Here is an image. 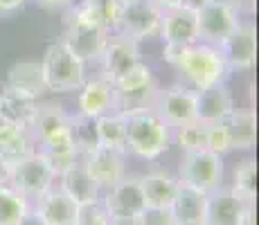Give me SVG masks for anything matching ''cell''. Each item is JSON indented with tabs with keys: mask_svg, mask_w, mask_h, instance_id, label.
<instances>
[{
	"mask_svg": "<svg viewBox=\"0 0 259 225\" xmlns=\"http://www.w3.org/2000/svg\"><path fill=\"white\" fill-rule=\"evenodd\" d=\"M124 5H133V3H140V0H122Z\"/></svg>",
	"mask_w": 259,
	"mask_h": 225,
	"instance_id": "45",
	"label": "cell"
},
{
	"mask_svg": "<svg viewBox=\"0 0 259 225\" xmlns=\"http://www.w3.org/2000/svg\"><path fill=\"white\" fill-rule=\"evenodd\" d=\"M207 3H210V0H183V7H189V9H194V12H198V9Z\"/></svg>",
	"mask_w": 259,
	"mask_h": 225,
	"instance_id": "43",
	"label": "cell"
},
{
	"mask_svg": "<svg viewBox=\"0 0 259 225\" xmlns=\"http://www.w3.org/2000/svg\"><path fill=\"white\" fill-rule=\"evenodd\" d=\"M29 209L32 203L23 194H18L9 185L0 187V225H18Z\"/></svg>",
	"mask_w": 259,
	"mask_h": 225,
	"instance_id": "28",
	"label": "cell"
},
{
	"mask_svg": "<svg viewBox=\"0 0 259 225\" xmlns=\"http://www.w3.org/2000/svg\"><path fill=\"white\" fill-rule=\"evenodd\" d=\"M133 225H176L171 209L165 207H144Z\"/></svg>",
	"mask_w": 259,
	"mask_h": 225,
	"instance_id": "35",
	"label": "cell"
},
{
	"mask_svg": "<svg viewBox=\"0 0 259 225\" xmlns=\"http://www.w3.org/2000/svg\"><path fill=\"white\" fill-rule=\"evenodd\" d=\"M255 183H257V162L252 158H248L235 169V180H232L230 189L243 201H255L257 198Z\"/></svg>",
	"mask_w": 259,
	"mask_h": 225,
	"instance_id": "30",
	"label": "cell"
},
{
	"mask_svg": "<svg viewBox=\"0 0 259 225\" xmlns=\"http://www.w3.org/2000/svg\"><path fill=\"white\" fill-rule=\"evenodd\" d=\"M99 61H102V70H104L102 77H106L108 81H115L122 74H126L131 68H136L142 59L136 41L122 36V34H111L102 50Z\"/></svg>",
	"mask_w": 259,
	"mask_h": 225,
	"instance_id": "13",
	"label": "cell"
},
{
	"mask_svg": "<svg viewBox=\"0 0 259 225\" xmlns=\"http://www.w3.org/2000/svg\"><path fill=\"white\" fill-rule=\"evenodd\" d=\"M70 135L72 142L77 147L79 156H88L93 149L99 147L97 140V126H95V119L86 117V115H70Z\"/></svg>",
	"mask_w": 259,
	"mask_h": 225,
	"instance_id": "29",
	"label": "cell"
},
{
	"mask_svg": "<svg viewBox=\"0 0 259 225\" xmlns=\"http://www.w3.org/2000/svg\"><path fill=\"white\" fill-rule=\"evenodd\" d=\"M178 183L194 187L203 194H212L223 187V156L201 149L183 156L178 169Z\"/></svg>",
	"mask_w": 259,
	"mask_h": 225,
	"instance_id": "6",
	"label": "cell"
},
{
	"mask_svg": "<svg viewBox=\"0 0 259 225\" xmlns=\"http://www.w3.org/2000/svg\"><path fill=\"white\" fill-rule=\"evenodd\" d=\"M176 225H205V221H189V223H176Z\"/></svg>",
	"mask_w": 259,
	"mask_h": 225,
	"instance_id": "44",
	"label": "cell"
},
{
	"mask_svg": "<svg viewBox=\"0 0 259 225\" xmlns=\"http://www.w3.org/2000/svg\"><path fill=\"white\" fill-rule=\"evenodd\" d=\"M153 3H156L158 7L162 9V12H167V9H176V7H183V0H153Z\"/></svg>",
	"mask_w": 259,
	"mask_h": 225,
	"instance_id": "41",
	"label": "cell"
},
{
	"mask_svg": "<svg viewBox=\"0 0 259 225\" xmlns=\"http://www.w3.org/2000/svg\"><path fill=\"white\" fill-rule=\"evenodd\" d=\"M5 86L18 90L23 95H29L34 99H41L48 93L46 81H43V72H41V63L38 61H18L9 68L7 72V81Z\"/></svg>",
	"mask_w": 259,
	"mask_h": 225,
	"instance_id": "23",
	"label": "cell"
},
{
	"mask_svg": "<svg viewBox=\"0 0 259 225\" xmlns=\"http://www.w3.org/2000/svg\"><path fill=\"white\" fill-rule=\"evenodd\" d=\"M223 59H226V66L237 72H246L255 66V59H257V29H255V23L250 21H241L239 27L230 36L226 38L221 45Z\"/></svg>",
	"mask_w": 259,
	"mask_h": 225,
	"instance_id": "10",
	"label": "cell"
},
{
	"mask_svg": "<svg viewBox=\"0 0 259 225\" xmlns=\"http://www.w3.org/2000/svg\"><path fill=\"white\" fill-rule=\"evenodd\" d=\"M257 209H255V201L246 203V207H243L241 212V218H239V225H257Z\"/></svg>",
	"mask_w": 259,
	"mask_h": 225,
	"instance_id": "37",
	"label": "cell"
},
{
	"mask_svg": "<svg viewBox=\"0 0 259 225\" xmlns=\"http://www.w3.org/2000/svg\"><path fill=\"white\" fill-rule=\"evenodd\" d=\"M70 126V115L63 111V106L52 102H38V108L29 122L27 131L32 135L34 144H41L43 140L52 138L54 133Z\"/></svg>",
	"mask_w": 259,
	"mask_h": 225,
	"instance_id": "20",
	"label": "cell"
},
{
	"mask_svg": "<svg viewBox=\"0 0 259 225\" xmlns=\"http://www.w3.org/2000/svg\"><path fill=\"white\" fill-rule=\"evenodd\" d=\"M176 135V144L181 147L183 153H192V151H201L205 149V131H207V124L201 122V119H194V122H187L183 126L174 128Z\"/></svg>",
	"mask_w": 259,
	"mask_h": 225,
	"instance_id": "31",
	"label": "cell"
},
{
	"mask_svg": "<svg viewBox=\"0 0 259 225\" xmlns=\"http://www.w3.org/2000/svg\"><path fill=\"white\" fill-rule=\"evenodd\" d=\"M162 43L171 48H187L192 43H198V21L196 12L189 7H176L162 12L160 32Z\"/></svg>",
	"mask_w": 259,
	"mask_h": 225,
	"instance_id": "14",
	"label": "cell"
},
{
	"mask_svg": "<svg viewBox=\"0 0 259 225\" xmlns=\"http://www.w3.org/2000/svg\"><path fill=\"white\" fill-rule=\"evenodd\" d=\"M38 102L41 99H34L29 95H23L18 90H12L5 86L3 93H0V122L27 128L38 108Z\"/></svg>",
	"mask_w": 259,
	"mask_h": 225,
	"instance_id": "21",
	"label": "cell"
},
{
	"mask_svg": "<svg viewBox=\"0 0 259 225\" xmlns=\"http://www.w3.org/2000/svg\"><path fill=\"white\" fill-rule=\"evenodd\" d=\"M91 3H99V0H91Z\"/></svg>",
	"mask_w": 259,
	"mask_h": 225,
	"instance_id": "47",
	"label": "cell"
},
{
	"mask_svg": "<svg viewBox=\"0 0 259 225\" xmlns=\"http://www.w3.org/2000/svg\"><path fill=\"white\" fill-rule=\"evenodd\" d=\"M57 185V173L48 164V160L38 151L29 153L27 158L18 160L9 167V187H14L18 194H23L29 203H34L38 196L52 189Z\"/></svg>",
	"mask_w": 259,
	"mask_h": 225,
	"instance_id": "5",
	"label": "cell"
},
{
	"mask_svg": "<svg viewBox=\"0 0 259 225\" xmlns=\"http://www.w3.org/2000/svg\"><path fill=\"white\" fill-rule=\"evenodd\" d=\"M111 216H108L106 207H104L102 198L91 203L77 205V216H74V225H111Z\"/></svg>",
	"mask_w": 259,
	"mask_h": 225,
	"instance_id": "32",
	"label": "cell"
},
{
	"mask_svg": "<svg viewBox=\"0 0 259 225\" xmlns=\"http://www.w3.org/2000/svg\"><path fill=\"white\" fill-rule=\"evenodd\" d=\"M36 3L46 9H63V7L74 5V0H36Z\"/></svg>",
	"mask_w": 259,
	"mask_h": 225,
	"instance_id": "39",
	"label": "cell"
},
{
	"mask_svg": "<svg viewBox=\"0 0 259 225\" xmlns=\"http://www.w3.org/2000/svg\"><path fill=\"white\" fill-rule=\"evenodd\" d=\"M99 7H102V18H104V25L111 34L117 32L119 27V21H122V14H124V7L126 5L122 0H99Z\"/></svg>",
	"mask_w": 259,
	"mask_h": 225,
	"instance_id": "34",
	"label": "cell"
},
{
	"mask_svg": "<svg viewBox=\"0 0 259 225\" xmlns=\"http://www.w3.org/2000/svg\"><path fill=\"white\" fill-rule=\"evenodd\" d=\"M57 180H59L57 187L61 189V192H66L77 205L102 198V189L97 187V183L93 180L91 171L86 169L83 158H79V162H74L70 169H66Z\"/></svg>",
	"mask_w": 259,
	"mask_h": 225,
	"instance_id": "19",
	"label": "cell"
},
{
	"mask_svg": "<svg viewBox=\"0 0 259 225\" xmlns=\"http://www.w3.org/2000/svg\"><path fill=\"white\" fill-rule=\"evenodd\" d=\"M38 63H41L43 81H46L48 93H57V95L74 93L86 81V63L79 57H74L61 41L50 43Z\"/></svg>",
	"mask_w": 259,
	"mask_h": 225,
	"instance_id": "4",
	"label": "cell"
},
{
	"mask_svg": "<svg viewBox=\"0 0 259 225\" xmlns=\"http://www.w3.org/2000/svg\"><path fill=\"white\" fill-rule=\"evenodd\" d=\"M36 151L32 135L25 126H16V124L0 122V158L12 167L14 162L27 158L29 153Z\"/></svg>",
	"mask_w": 259,
	"mask_h": 225,
	"instance_id": "24",
	"label": "cell"
},
{
	"mask_svg": "<svg viewBox=\"0 0 259 225\" xmlns=\"http://www.w3.org/2000/svg\"><path fill=\"white\" fill-rule=\"evenodd\" d=\"M205 149L217 156H226L228 151H232L230 147V138H228L226 131V124L223 122H212L207 124V131H205Z\"/></svg>",
	"mask_w": 259,
	"mask_h": 225,
	"instance_id": "33",
	"label": "cell"
},
{
	"mask_svg": "<svg viewBox=\"0 0 259 225\" xmlns=\"http://www.w3.org/2000/svg\"><path fill=\"white\" fill-rule=\"evenodd\" d=\"M83 164L91 171L97 187L102 192H106V189H111L113 185H117L126 176V151L97 147L88 156H83Z\"/></svg>",
	"mask_w": 259,
	"mask_h": 225,
	"instance_id": "12",
	"label": "cell"
},
{
	"mask_svg": "<svg viewBox=\"0 0 259 225\" xmlns=\"http://www.w3.org/2000/svg\"><path fill=\"white\" fill-rule=\"evenodd\" d=\"M196 21H198V41L219 48L239 27L241 16L235 14L232 9L223 7V5L207 3L196 12Z\"/></svg>",
	"mask_w": 259,
	"mask_h": 225,
	"instance_id": "11",
	"label": "cell"
},
{
	"mask_svg": "<svg viewBox=\"0 0 259 225\" xmlns=\"http://www.w3.org/2000/svg\"><path fill=\"white\" fill-rule=\"evenodd\" d=\"M232 111H235V99L228 83H214L196 90V119L205 124L223 122Z\"/></svg>",
	"mask_w": 259,
	"mask_h": 225,
	"instance_id": "16",
	"label": "cell"
},
{
	"mask_svg": "<svg viewBox=\"0 0 259 225\" xmlns=\"http://www.w3.org/2000/svg\"><path fill=\"white\" fill-rule=\"evenodd\" d=\"M95 126H97L99 147L126 151V117L124 115H119L115 111L106 113L95 119Z\"/></svg>",
	"mask_w": 259,
	"mask_h": 225,
	"instance_id": "27",
	"label": "cell"
},
{
	"mask_svg": "<svg viewBox=\"0 0 259 225\" xmlns=\"http://www.w3.org/2000/svg\"><path fill=\"white\" fill-rule=\"evenodd\" d=\"M153 111L171 126V131L187 122H194L196 119V90H192L185 83L158 90Z\"/></svg>",
	"mask_w": 259,
	"mask_h": 225,
	"instance_id": "8",
	"label": "cell"
},
{
	"mask_svg": "<svg viewBox=\"0 0 259 225\" xmlns=\"http://www.w3.org/2000/svg\"><path fill=\"white\" fill-rule=\"evenodd\" d=\"M102 203L106 207L113 223H136V218L147 207L144 192L138 176H124L117 185L106 189L102 196Z\"/></svg>",
	"mask_w": 259,
	"mask_h": 225,
	"instance_id": "7",
	"label": "cell"
},
{
	"mask_svg": "<svg viewBox=\"0 0 259 225\" xmlns=\"http://www.w3.org/2000/svg\"><path fill=\"white\" fill-rule=\"evenodd\" d=\"M140 185H142L147 207L169 209L181 183H178V176H174L169 171H149L144 176H140Z\"/></svg>",
	"mask_w": 259,
	"mask_h": 225,
	"instance_id": "22",
	"label": "cell"
},
{
	"mask_svg": "<svg viewBox=\"0 0 259 225\" xmlns=\"http://www.w3.org/2000/svg\"><path fill=\"white\" fill-rule=\"evenodd\" d=\"M3 185H9V164L0 158V187Z\"/></svg>",
	"mask_w": 259,
	"mask_h": 225,
	"instance_id": "42",
	"label": "cell"
},
{
	"mask_svg": "<svg viewBox=\"0 0 259 225\" xmlns=\"http://www.w3.org/2000/svg\"><path fill=\"white\" fill-rule=\"evenodd\" d=\"M111 225H133V223H111Z\"/></svg>",
	"mask_w": 259,
	"mask_h": 225,
	"instance_id": "46",
	"label": "cell"
},
{
	"mask_svg": "<svg viewBox=\"0 0 259 225\" xmlns=\"http://www.w3.org/2000/svg\"><path fill=\"white\" fill-rule=\"evenodd\" d=\"M210 3L223 5V7L232 9V12L239 14V16H246V14L255 12V0H210Z\"/></svg>",
	"mask_w": 259,
	"mask_h": 225,
	"instance_id": "36",
	"label": "cell"
},
{
	"mask_svg": "<svg viewBox=\"0 0 259 225\" xmlns=\"http://www.w3.org/2000/svg\"><path fill=\"white\" fill-rule=\"evenodd\" d=\"M171 126L153 108L126 117V153L156 160L167 153L171 144Z\"/></svg>",
	"mask_w": 259,
	"mask_h": 225,
	"instance_id": "3",
	"label": "cell"
},
{
	"mask_svg": "<svg viewBox=\"0 0 259 225\" xmlns=\"http://www.w3.org/2000/svg\"><path fill=\"white\" fill-rule=\"evenodd\" d=\"M246 203L250 201L239 198L230 187H219L217 192L207 194L205 225H239Z\"/></svg>",
	"mask_w": 259,
	"mask_h": 225,
	"instance_id": "17",
	"label": "cell"
},
{
	"mask_svg": "<svg viewBox=\"0 0 259 225\" xmlns=\"http://www.w3.org/2000/svg\"><path fill=\"white\" fill-rule=\"evenodd\" d=\"M174 68L192 90H203L214 83H226L230 77V68L226 66L221 50L207 43H192L181 50Z\"/></svg>",
	"mask_w": 259,
	"mask_h": 225,
	"instance_id": "2",
	"label": "cell"
},
{
	"mask_svg": "<svg viewBox=\"0 0 259 225\" xmlns=\"http://www.w3.org/2000/svg\"><path fill=\"white\" fill-rule=\"evenodd\" d=\"M18 225H48V223L43 221V216H41V214H36V212H34V209H29V212L25 214V216H23V221L18 223Z\"/></svg>",
	"mask_w": 259,
	"mask_h": 225,
	"instance_id": "40",
	"label": "cell"
},
{
	"mask_svg": "<svg viewBox=\"0 0 259 225\" xmlns=\"http://www.w3.org/2000/svg\"><path fill=\"white\" fill-rule=\"evenodd\" d=\"M27 0H0V14H14L25 7Z\"/></svg>",
	"mask_w": 259,
	"mask_h": 225,
	"instance_id": "38",
	"label": "cell"
},
{
	"mask_svg": "<svg viewBox=\"0 0 259 225\" xmlns=\"http://www.w3.org/2000/svg\"><path fill=\"white\" fill-rule=\"evenodd\" d=\"M32 209L41 214L48 225H74V216H77V203L57 185L48 189L43 196H38Z\"/></svg>",
	"mask_w": 259,
	"mask_h": 225,
	"instance_id": "18",
	"label": "cell"
},
{
	"mask_svg": "<svg viewBox=\"0 0 259 225\" xmlns=\"http://www.w3.org/2000/svg\"><path fill=\"white\" fill-rule=\"evenodd\" d=\"M77 106H79V115H86V117H93V119L102 117L106 113H113L115 111V88H113V81H108L106 77L83 81V86L79 88Z\"/></svg>",
	"mask_w": 259,
	"mask_h": 225,
	"instance_id": "15",
	"label": "cell"
},
{
	"mask_svg": "<svg viewBox=\"0 0 259 225\" xmlns=\"http://www.w3.org/2000/svg\"><path fill=\"white\" fill-rule=\"evenodd\" d=\"M205 207H207V194L181 183L169 209H171L176 223H189V221H205Z\"/></svg>",
	"mask_w": 259,
	"mask_h": 225,
	"instance_id": "26",
	"label": "cell"
},
{
	"mask_svg": "<svg viewBox=\"0 0 259 225\" xmlns=\"http://www.w3.org/2000/svg\"><path fill=\"white\" fill-rule=\"evenodd\" d=\"M108 36H111V32L104 25L99 3L81 0V3H77L72 7L61 43L70 50L74 57H79L86 63L102 57V50L106 45Z\"/></svg>",
	"mask_w": 259,
	"mask_h": 225,
	"instance_id": "1",
	"label": "cell"
},
{
	"mask_svg": "<svg viewBox=\"0 0 259 225\" xmlns=\"http://www.w3.org/2000/svg\"><path fill=\"white\" fill-rule=\"evenodd\" d=\"M160 21H162V9L153 0H140V3L124 7L122 21H119L115 34H122V36L140 43L142 38L156 36L160 32Z\"/></svg>",
	"mask_w": 259,
	"mask_h": 225,
	"instance_id": "9",
	"label": "cell"
},
{
	"mask_svg": "<svg viewBox=\"0 0 259 225\" xmlns=\"http://www.w3.org/2000/svg\"><path fill=\"white\" fill-rule=\"evenodd\" d=\"M226 131L228 138H230V147L232 149H241V151H248V149L255 147L257 140V117L252 108H235L226 119Z\"/></svg>",
	"mask_w": 259,
	"mask_h": 225,
	"instance_id": "25",
	"label": "cell"
}]
</instances>
